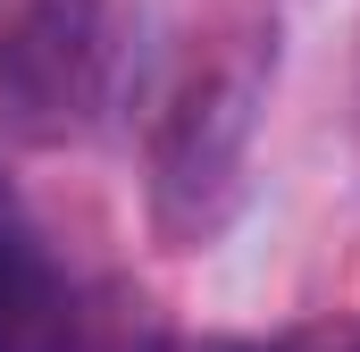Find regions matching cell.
Listing matches in <instances>:
<instances>
[{
	"instance_id": "obj_1",
	"label": "cell",
	"mask_w": 360,
	"mask_h": 352,
	"mask_svg": "<svg viewBox=\"0 0 360 352\" xmlns=\"http://www.w3.org/2000/svg\"><path fill=\"white\" fill-rule=\"evenodd\" d=\"M109 17L101 0H25V17L0 42V84L17 101L25 134H68L84 126L109 84Z\"/></svg>"
},
{
	"instance_id": "obj_2",
	"label": "cell",
	"mask_w": 360,
	"mask_h": 352,
	"mask_svg": "<svg viewBox=\"0 0 360 352\" xmlns=\"http://www.w3.org/2000/svg\"><path fill=\"white\" fill-rule=\"evenodd\" d=\"M84 344V310L59 260L42 252L25 201L0 176V352H76Z\"/></svg>"
}]
</instances>
